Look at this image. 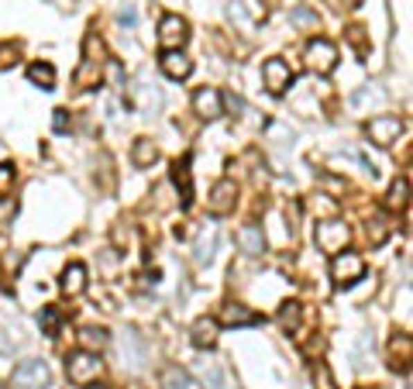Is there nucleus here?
Segmentation results:
<instances>
[{
    "label": "nucleus",
    "instance_id": "obj_1",
    "mask_svg": "<svg viewBox=\"0 0 413 389\" xmlns=\"http://www.w3.org/2000/svg\"><path fill=\"white\" fill-rule=\"evenodd\" d=\"M103 62H107L103 42L97 38V35H87V42H83V62H80V69H76L73 83H76L80 90L97 87V83L103 80Z\"/></svg>",
    "mask_w": 413,
    "mask_h": 389
},
{
    "label": "nucleus",
    "instance_id": "obj_2",
    "mask_svg": "<svg viewBox=\"0 0 413 389\" xmlns=\"http://www.w3.org/2000/svg\"><path fill=\"white\" fill-rule=\"evenodd\" d=\"M365 276V259L355 255V252H337L331 259V279L337 286H355L358 279Z\"/></svg>",
    "mask_w": 413,
    "mask_h": 389
},
{
    "label": "nucleus",
    "instance_id": "obj_3",
    "mask_svg": "<svg viewBox=\"0 0 413 389\" xmlns=\"http://www.w3.org/2000/svg\"><path fill=\"white\" fill-rule=\"evenodd\" d=\"M66 372H69V379H73L76 386H90L103 372V362L94 352H76V355L66 358Z\"/></svg>",
    "mask_w": 413,
    "mask_h": 389
},
{
    "label": "nucleus",
    "instance_id": "obj_4",
    "mask_svg": "<svg viewBox=\"0 0 413 389\" xmlns=\"http://www.w3.org/2000/svg\"><path fill=\"white\" fill-rule=\"evenodd\" d=\"M365 135H369V141H372V145L389 148V145H396V141H400V135H403V121H400V117H393V114H379V117H372V121H369Z\"/></svg>",
    "mask_w": 413,
    "mask_h": 389
},
{
    "label": "nucleus",
    "instance_id": "obj_5",
    "mask_svg": "<svg viewBox=\"0 0 413 389\" xmlns=\"http://www.w3.org/2000/svg\"><path fill=\"white\" fill-rule=\"evenodd\" d=\"M348 238H351V227L344 224V221H320L317 224V248L320 252H331V255H337V252H344V245H348Z\"/></svg>",
    "mask_w": 413,
    "mask_h": 389
},
{
    "label": "nucleus",
    "instance_id": "obj_6",
    "mask_svg": "<svg viewBox=\"0 0 413 389\" xmlns=\"http://www.w3.org/2000/svg\"><path fill=\"white\" fill-rule=\"evenodd\" d=\"M186 38H190L186 21H183L179 14H166L162 24H159V45H162L166 52H179V49L186 45Z\"/></svg>",
    "mask_w": 413,
    "mask_h": 389
},
{
    "label": "nucleus",
    "instance_id": "obj_7",
    "mask_svg": "<svg viewBox=\"0 0 413 389\" xmlns=\"http://www.w3.org/2000/svg\"><path fill=\"white\" fill-rule=\"evenodd\" d=\"M307 66L313 73H320V76H327L334 66H337V49L327 42V38H313L307 45Z\"/></svg>",
    "mask_w": 413,
    "mask_h": 389
},
{
    "label": "nucleus",
    "instance_id": "obj_8",
    "mask_svg": "<svg viewBox=\"0 0 413 389\" xmlns=\"http://www.w3.org/2000/svg\"><path fill=\"white\" fill-rule=\"evenodd\" d=\"M49 386V365L45 362H21L14 369V389H45Z\"/></svg>",
    "mask_w": 413,
    "mask_h": 389
},
{
    "label": "nucleus",
    "instance_id": "obj_9",
    "mask_svg": "<svg viewBox=\"0 0 413 389\" xmlns=\"http://www.w3.org/2000/svg\"><path fill=\"white\" fill-rule=\"evenodd\" d=\"M262 80L269 87V94H286V87L293 83V69L283 62V59H269L262 66Z\"/></svg>",
    "mask_w": 413,
    "mask_h": 389
},
{
    "label": "nucleus",
    "instance_id": "obj_10",
    "mask_svg": "<svg viewBox=\"0 0 413 389\" xmlns=\"http://www.w3.org/2000/svg\"><path fill=\"white\" fill-rule=\"evenodd\" d=\"M234 200H238V187H234V180H220V183L210 190L206 207H210V214L224 217V214H231V210H234Z\"/></svg>",
    "mask_w": 413,
    "mask_h": 389
},
{
    "label": "nucleus",
    "instance_id": "obj_11",
    "mask_svg": "<svg viewBox=\"0 0 413 389\" xmlns=\"http://www.w3.org/2000/svg\"><path fill=\"white\" fill-rule=\"evenodd\" d=\"M193 110H197L204 121H217V117L224 114V97H220V90H217V87L197 90V94H193Z\"/></svg>",
    "mask_w": 413,
    "mask_h": 389
},
{
    "label": "nucleus",
    "instance_id": "obj_12",
    "mask_svg": "<svg viewBox=\"0 0 413 389\" xmlns=\"http://www.w3.org/2000/svg\"><path fill=\"white\" fill-rule=\"evenodd\" d=\"M220 324H227V327H252V324H258V313L248 310L245 303H224L220 306Z\"/></svg>",
    "mask_w": 413,
    "mask_h": 389
},
{
    "label": "nucleus",
    "instance_id": "obj_13",
    "mask_svg": "<svg viewBox=\"0 0 413 389\" xmlns=\"http://www.w3.org/2000/svg\"><path fill=\"white\" fill-rule=\"evenodd\" d=\"M238 245H241V252H245L248 259H258V255L265 252V234H262V227H258V224H245V227L238 231Z\"/></svg>",
    "mask_w": 413,
    "mask_h": 389
},
{
    "label": "nucleus",
    "instance_id": "obj_14",
    "mask_svg": "<svg viewBox=\"0 0 413 389\" xmlns=\"http://www.w3.org/2000/svg\"><path fill=\"white\" fill-rule=\"evenodd\" d=\"M162 73L173 80H186L193 73V59H186L183 52H166L162 55Z\"/></svg>",
    "mask_w": 413,
    "mask_h": 389
},
{
    "label": "nucleus",
    "instance_id": "obj_15",
    "mask_svg": "<svg viewBox=\"0 0 413 389\" xmlns=\"http://www.w3.org/2000/svg\"><path fill=\"white\" fill-rule=\"evenodd\" d=\"M190 341H193L197 348H213V345H217V320H213V317H200V320L193 324V331H190Z\"/></svg>",
    "mask_w": 413,
    "mask_h": 389
},
{
    "label": "nucleus",
    "instance_id": "obj_16",
    "mask_svg": "<svg viewBox=\"0 0 413 389\" xmlns=\"http://www.w3.org/2000/svg\"><path fill=\"white\" fill-rule=\"evenodd\" d=\"M83 290H87V269L80 262L66 266V273H62V293L66 296H80Z\"/></svg>",
    "mask_w": 413,
    "mask_h": 389
},
{
    "label": "nucleus",
    "instance_id": "obj_17",
    "mask_svg": "<svg viewBox=\"0 0 413 389\" xmlns=\"http://www.w3.org/2000/svg\"><path fill=\"white\" fill-rule=\"evenodd\" d=\"M162 389H197V383L186 369L169 365V369H162Z\"/></svg>",
    "mask_w": 413,
    "mask_h": 389
},
{
    "label": "nucleus",
    "instance_id": "obj_18",
    "mask_svg": "<svg viewBox=\"0 0 413 389\" xmlns=\"http://www.w3.org/2000/svg\"><path fill=\"white\" fill-rule=\"evenodd\" d=\"M155 159H159V148H155V141H152V138H138V141H134V148H131V162L145 169V166H152Z\"/></svg>",
    "mask_w": 413,
    "mask_h": 389
},
{
    "label": "nucleus",
    "instance_id": "obj_19",
    "mask_svg": "<svg viewBox=\"0 0 413 389\" xmlns=\"http://www.w3.org/2000/svg\"><path fill=\"white\" fill-rule=\"evenodd\" d=\"M80 345H83V352H103L107 345H110V338H107V331L103 327H83L80 331Z\"/></svg>",
    "mask_w": 413,
    "mask_h": 389
},
{
    "label": "nucleus",
    "instance_id": "obj_20",
    "mask_svg": "<svg viewBox=\"0 0 413 389\" xmlns=\"http://www.w3.org/2000/svg\"><path fill=\"white\" fill-rule=\"evenodd\" d=\"M173 183L176 187H183V207H190V159H183V162H176L173 166Z\"/></svg>",
    "mask_w": 413,
    "mask_h": 389
},
{
    "label": "nucleus",
    "instance_id": "obj_21",
    "mask_svg": "<svg viewBox=\"0 0 413 389\" xmlns=\"http://www.w3.org/2000/svg\"><path fill=\"white\" fill-rule=\"evenodd\" d=\"M213 248H217V227L210 224L204 234H200V241H197V262H210L213 259Z\"/></svg>",
    "mask_w": 413,
    "mask_h": 389
},
{
    "label": "nucleus",
    "instance_id": "obj_22",
    "mask_svg": "<svg viewBox=\"0 0 413 389\" xmlns=\"http://www.w3.org/2000/svg\"><path fill=\"white\" fill-rule=\"evenodd\" d=\"M28 76H31V83H38L42 90H52V83H55V69H52L49 62H35V66L28 69Z\"/></svg>",
    "mask_w": 413,
    "mask_h": 389
},
{
    "label": "nucleus",
    "instance_id": "obj_23",
    "mask_svg": "<svg viewBox=\"0 0 413 389\" xmlns=\"http://www.w3.org/2000/svg\"><path fill=\"white\" fill-rule=\"evenodd\" d=\"M369 238H372V245H383V241L389 238V221H386L383 214H376V217L369 221Z\"/></svg>",
    "mask_w": 413,
    "mask_h": 389
},
{
    "label": "nucleus",
    "instance_id": "obj_24",
    "mask_svg": "<svg viewBox=\"0 0 413 389\" xmlns=\"http://www.w3.org/2000/svg\"><path fill=\"white\" fill-rule=\"evenodd\" d=\"M300 317H304V306L300 303H283V310H279V324L283 327H300Z\"/></svg>",
    "mask_w": 413,
    "mask_h": 389
},
{
    "label": "nucleus",
    "instance_id": "obj_25",
    "mask_svg": "<svg viewBox=\"0 0 413 389\" xmlns=\"http://www.w3.org/2000/svg\"><path fill=\"white\" fill-rule=\"evenodd\" d=\"M407 193H410V183H407V180H396V183L389 187L386 203H389V207H407Z\"/></svg>",
    "mask_w": 413,
    "mask_h": 389
},
{
    "label": "nucleus",
    "instance_id": "obj_26",
    "mask_svg": "<svg viewBox=\"0 0 413 389\" xmlns=\"http://www.w3.org/2000/svg\"><path fill=\"white\" fill-rule=\"evenodd\" d=\"M313 386H317V389H337L334 376H331V369H327L324 362H317V365H313Z\"/></svg>",
    "mask_w": 413,
    "mask_h": 389
},
{
    "label": "nucleus",
    "instance_id": "obj_27",
    "mask_svg": "<svg viewBox=\"0 0 413 389\" xmlns=\"http://www.w3.org/2000/svg\"><path fill=\"white\" fill-rule=\"evenodd\" d=\"M134 97H138V103H141V110H148V107H152V110H155V107H159V103H162V97H159V90H155V87H152V90H148V87H145V83H141V87H138V90H134Z\"/></svg>",
    "mask_w": 413,
    "mask_h": 389
},
{
    "label": "nucleus",
    "instance_id": "obj_28",
    "mask_svg": "<svg viewBox=\"0 0 413 389\" xmlns=\"http://www.w3.org/2000/svg\"><path fill=\"white\" fill-rule=\"evenodd\" d=\"M14 176H17V173H14V166H10V162H3V166H0V200H7V193L14 190Z\"/></svg>",
    "mask_w": 413,
    "mask_h": 389
},
{
    "label": "nucleus",
    "instance_id": "obj_29",
    "mask_svg": "<svg viewBox=\"0 0 413 389\" xmlns=\"http://www.w3.org/2000/svg\"><path fill=\"white\" fill-rule=\"evenodd\" d=\"M14 62H17V45L3 42V45H0V73H3V69H10Z\"/></svg>",
    "mask_w": 413,
    "mask_h": 389
},
{
    "label": "nucleus",
    "instance_id": "obj_30",
    "mask_svg": "<svg viewBox=\"0 0 413 389\" xmlns=\"http://www.w3.org/2000/svg\"><path fill=\"white\" fill-rule=\"evenodd\" d=\"M17 214V203L14 200H0V227H7V221Z\"/></svg>",
    "mask_w": 413,
    "mask_h": 389
},
{
    "label": "nucleus",
    "instance_id": "obj_31",
    "mask_svg": "<svg viewBox=\"0 0 413 389\" xmlns=\"http://www.w3.org/2000/svg\"><path fill=\"white\" fill-rule=\"evenodd\" d=\"M204 383H210V389L224 386V379H220V369H217V365H210V369L204 365Z\"/></svg>",
    "mask_w": 413,
    "mask_h": 389
},
{
    "label": "nucleus",
    "instance_id": "obj_32",
    "mask_svg": "<svg viewBox=\"0 0 413 389\" xmlns=\"http://www.w3.org/2000/svg\"><path fill=\"white\" fill-rule=\"evenodd\" d=\"M42 327H45L49 334H55V327H59V313H55V310H45V313H42Z\"/></svg>",
    "mask_w": 413,
    "mask_h": 389
},
{
    "label": "nucleus",
    "instance_id": "obj_33",
    "mask_svg": "<svg viewBox=\"0 0 413 389\" xmlns=\"http://www.w3.org/2000/svg\"><path fill=\"white\" fill-rule=\"evenodd\" d=\"M310 210H313V214H317V210H320V214H331V210H334V200H320V193H317L310 200Z\"/></svg>",
    "mask_w": 413,
    "mask_h": 389
},
{
    "label": "nucleus",
    "instance_id": "obj_34",
    "mask_svg": "<svg viewBox=\"0 0 413 389\" xmlns=\"http://www.w3.org/2000/svg\"><path fill=\"white\" fill-rule=\"evenodd\" d=\"M293 21H297V24H317V14H310V10H297Z\"/></svg>",
    "mask_w": 413,
    "mask_h": 389
},
{
    "label": "nucleus",
    "instance_id": "obj_35",
    "mask_svg": "<svg viewBox=\"0 0 413 389\" xmlns=\"http://www.w3.org/2000/svg\"><path fill=\"white\" fill-rule=\"evenodd\" d=\"M52 124H55V131H66V128H69V117H66V110H55V121H52Z\"/></svg>",
    "mask_w": 413,
    "mask_h": 389
},
{
    "label": "nucleus",
    "instance_id": "obj_36",
    "mask_svg": "<svg viewBox=\"0 0 413 389\" xmlns=\"http://www.w3.org/2000/svg\"><path fill=\"white\" fill-rule=\"evenodd\" d=\"M94 389H110V386H94Z\"/></svg>",
    "mask_w": 413,
    "mask_h": 389
}]
</instances>
